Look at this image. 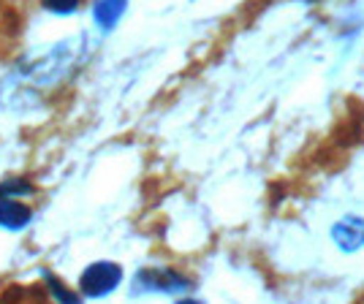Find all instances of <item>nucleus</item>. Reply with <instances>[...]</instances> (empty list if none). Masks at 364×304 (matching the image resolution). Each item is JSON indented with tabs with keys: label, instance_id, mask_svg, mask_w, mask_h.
I'll return each instance as SVG.
<instances>
[{
	"label": "nucleus",
	"instance_id": "obj_1",
	"mask_svg": "<svg viewBox=\"0 0 364 304\" xmlns=\"http://www.w3.org/2000/svg\"><path fill=\"white\" fill-rule=\"evenodd\" d=\"M122 280V269L117 264H109V261H98L87 266L82 272V280H79V288L87 299H101L120 286Z\"/></svg>",
	"mask_w": 364,
	"mask_h": 304
},
{
	"label": "nucleus",
	"instance_id": "obj_2",
	"mask_svg": "<svg viewBox=\"0 0 364 304\" xmlns=\"http://www.w3.org/2000/svg\"><path fill=\"white\" fill-rule=\"evenodd\" d=\"M22 190H33V188L22 180L6 183L0 188V226L9 228V231H22L31 223V210L14 201V196H19Z\"/></svg>",
	"mask_w": 364,
	"mask_h": 304
},
{
	"label": "nucleus",
	"instance_id": "obj_3",
	"mask_svg": "<svg viewBox=\"0 0 364 304\" xmlns=\"http://www.w3.org/2000/svg\"><path fill=\"white\" fill-rule=\"evenodd\" d=\"M191 283L182 274L171 269H144L136 274V291H164V293H180L188 291Z\"/></svg>",
	"mask_w": 364,
	"mask_h": 304
},
{
	"label": "nucleus",
	"instance_id": "obj_4",
	"mask_svg": "<svg viewBox=\"0 0 364 304\" xmlns=\"http://www.w3.org/2000/svg\"><path fill=\"white\" fill-rule=\"evenodd\" d=\"M332 239H334V244H337L340 250H346V253L359 250L364 244V220L356 217V215L343 217V220L332 228Z\"/></svg>",
	"mask_w": 364,
	"mask_h": 304
},
{
	"label": "nucleus",
	"instance_id": "obj_5",
	"mask_svg": "<svg viewBox=\"0 0 364 304\" xmlns=\"http://www.w3.org/2000/svg\"><path fill=\"white\" fill-rule=\"evenodd\" d=\"M125 6H128V0H95L92 16H95V22H98L101 28H107L109 31V28L117 25V19L122 16Z\"/></svg>",
	"mask_w": 364,
	"mask_h": 304
},
{
	"label": "nucleus",
	"instance_id": "obj_6",
	"mask_svg": "<svg viewBox=\"0 0 364 304\" xmlns=\"http://www.w3.org/2000/svg\"><path fill=\"white\" fill-rule=\"evenodd\" d=\"M44 9H49L52 14H74L79 0H44Z\"/></svg>",
	"mask_w": 364,
	"mask_h": 304
},
{
	"label": "nucleus",
	"instance_id": "obj_7",
	"mask_svg": "<svg viewBox=\"0 0 364 304\" xmlns=\"http://www.w3.org/2000/svg\"><path fill=\"white\" fill-rule=\"evenodd\" d=\"M46 283H49V288L55 291V296H58L60 302H71V304L79 302V296H76V293H71V291L63 288V286L58 283V280H55V277H52V274H46Z\"/></svg>",
	"mask_w": 364,
	"mask_h": 304
}]
</instances>
